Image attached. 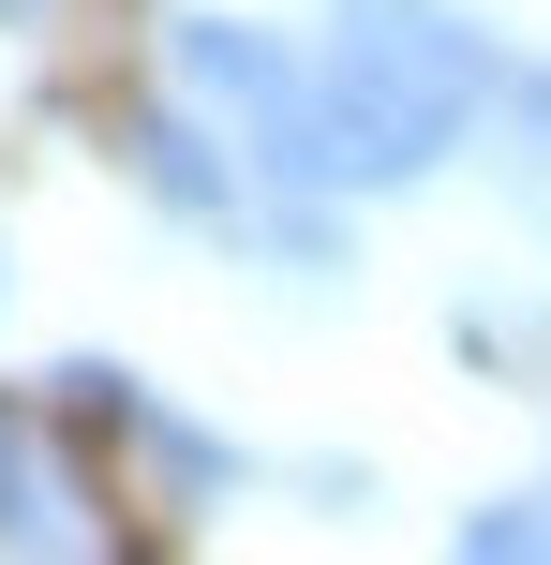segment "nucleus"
I'll return each mask as SVG.
<instances>
[{
	"mask_svg": "<svg viewBox=\"0 0 551 565\" xmlns=\"http://www.w3.org/2000/svg\"><path fill=\"white\" fill-rule=\"evenodd\" d=\"M0 15H45V0H0Z\"/></svg>",
	"mask_w": 551,
	"mask_h": 565,
	"instance_id": "9",
	"label": "nucleus"
},
{
	"mask_svg": "<svg viewBox=\"0 0 551 565\" xmlns=\"http://www.w3.org/2000/svg\"><path fill=\"white\" fill-rule=\"evenodd\" d=\"M135 179L179 209V224H239V149L209 135L194 105H149V119H135Z\"/></svg>",
	"mask_w": 551,
	"mask_h": 565,
	"instance_id": "3",
	"label": "nucleus"
},
{
	"mask_svg": "<svg viewBox=\"0 0 551 565\" xmlns=\"http://www.w3.org/2000/svg\"><path fill=\"white\" fill-rule=\"evenodd\" d=\"M463 565H522V551H551V491H522V507H463V536H447Z\"/></svg>",
	"mask_w": 551,
	"mask_h": 565,
	"instance_id": "5",
	"label": "nucleus"
},
{
	"mask_svg": "<svg viewBox=\"0 0 551 565\" xmlns=\"http://www.w3.org/2000/svg\"><path fill=\"white\" fill-rule=\"evenodd\" d=\"M492 30H463L447 0H343L314 45V135H328V194H403L492 105Z\"/></svg>",
	"mask_w": 551,
	"mask_h": 565,
	"instance_id": "1",
	"label": "nucleus"
},
{
	"mask_svg": "<svg viewBox=\"0 0 551 565\" xmlns=\"http://www.w3.org/2000/svg\"><path fill=\"white\" fill-rule=\"evenodd\" d=\"M165 75H179V105L239 119L254 179H284V194H328V135H314V60H298L284 30H254V15H179V30H165Z\"/></svg>",
	"mask_w": 551,
	"mask_h": 565,
	"instance_id": "2",
	"label": "nucleus"
},
{
	"mask_svg": "<svg viewBox=\"0 0 551 565\" xmlns=\"http://www.w3.org/2000/svg\"><path fill=\"white\" fill-rule=\"evenodd\" d=\"M0 551H89V491L0 417Z\"/></svg>",
	"mask_w": 551,
	"mask_h": 565,
	"instance_id": "4",
	"label": "nucleus"
},
{
	"mask_svg": "<svg viewBox=\"0 0 551 565\" xmlns=\"http://www.w3.org/2000/svg\"><path fill=\"white\" fill-rule=\"evenodd\" d=\"M135 431H149V461H165L179 491H239V447H224V431H179V417H149V402H135Z\"/></svg>",
	"mask_w": 551,
	"mask_h": 565,
	"instance_id": "6",
	"label": "nucleus"
},
{
	"mask_svg": "<svg viewBox=\"0 0 551 565\" xmlns=\"http://www.w3.org/2000/svg\"><path fill=\"white\" fill-rule=\"evenodd\" d=\"M507 105H522V135H537V164H551V75H492Z\"/></svg>",
	"mask_w": 551,
	"mask_h": 565,
	"instance_id": "8",
	"label": "nucleus"
},
{
	"mask_svg": "<svg viewBox=\"0 0 551 565\" xmlns=\"http://www.w3.org/2000/svg\"><path fill=\"white\" fill-rule=\"evenodd\" d=\"M60 417H119V431H135V372H105V358H75V372H60Z\"/></svg>",
	"mask_w": 551,
	"mask_h": 565,
	"instance_id": "7",
	"label": "nucleus"
}]
</instances>
